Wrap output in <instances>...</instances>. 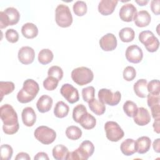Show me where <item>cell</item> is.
<instances>
[{"label": "cell", "instance_id": "cell-1", "mask_svg": "<svg viewBox=\"0 0 160 160\" xmlns=\"http://www.w3.org/2000/svg\"><path fill=\"white\" fill-rule=\"evenodd\" d=\"M0 117L3 122V132L6 134H14L19 128L18 114L12 106L3 104L0 108Z\"/></svg>", "mask_w": 160, "mask_h": 160}, {"label": "cell", "instance_id": "cell-2", "mask_svg": "<svg viewBox=\"0 0 160 160\" xmlns=\"http://www.w3.org/2000/svg\"><path fill=\"white\" fill-rule=\"evenodd\" d=\"M39 90L38 83L32 79H28L23 82L22 88L17 94V99L21 103H28L32 101Z\"/></svg>", "mask_w": 160, "mask_h": 160}, {"label": "cell", "instance_id": "cell-3", "mask_svg": "<svg viewBox=\"0 0 160 160\" xmlns=\"http://www.w3.org/2000/svg\"><path fill=\"white\" fill-rule=\"evenodd\" d=\"M94 151V144L88 140L82 141L79 148L72 152H69L67 160H87Z\"/></svg>", "mask_w": 160, "mask_h": 160}, {"label": "cell", "instance_id": "cell-4", "mask_svg": "<svg viewBox=\"0 0 160 160\" xmlns=\"http://www.w3.org/2000/svg\"><path fill=\"white\" fill-rule=\"evenodd\" d=\"M56 24L61 28L69 27L72 22V16L69 7L65 4H59L55 10Z\"/></svg>", "mask_w": 160, "mask_h": 160}, {"label": "cell", "instance_id": "cell-5", "mask_svg": "<svg viewBox=\"0 0 160 160\" xmlns=\"http://www.w3.org/2000/svg\"><path fill=\"white\" fill-rule=\"evenodd\" d=\"M72 81L79 86H84L90 83L94 78L92 71L86 67H79L71 72Z\"/></svg>", "mask_w": 160, "mask_h": 160}, {"label": "cell", "instance_id": "cell-6", "mask_svg": "<svg viewBox=\"0 0 160 160\" xmlns=\"http://www.w3.org/2000/svg\"><path fill=\"white\" fill-rule=\"evenodd\" d=\"M20 14L18 11L12 7L6 8L0 12V28L3 29L8 26L16 24L19 20Z\"/></svg>", "mask_w": 160, "mask_h": 160}, {"label": "cell", "instance_id": "cell-7", "mask_svg": "<svg viewBox=\"0 0 160 160\" xmlns=\"http://www.w3.org/2000/svg\"><path fill=\"white\" fill-rule=\"evenodd\" d=\"M34 135L35 138L43 144L52 143L56 138L55 131L46 126L38 127L34 132Z\"/></svg>", "mask_w": 160, "mask_h": 160}, {"label": "cell", "instance_id": "cell-8", "mask_svg": "<svg viewBox=\"0 0 160 160\" xmlns=\"http://www.w3.org/2000/svg\"><path fill=\"white\" fill-rule=\"evenodd\" d=\"M139 41L144 44L146 50L150 52H156L159 46V41L150 31H143L139 34Z\"/></svg>", "mask_w": 160, "mask_h": 160}, {"label": "cell", "instance_id": "cell-9", "mask_svg": "<svg viewBox=\"0 0 160 160\" xmlns=\"http://www.w3.org/2000/svg\"><path fill=\"white\" fill-rule=\"evenodd\" d=\"M98 96L99 101L111 106L118 104L121 99V94L119 91H117L115 92H112L111 90L106 88L101 89L98 92Z\"/></svg>", "mask_w": 160, "mask_h": 160}, {"label": "cell", "instance_id": "cell-10", "mask_svg": "<svg viewBox=\"0 0 160 160\" xmlns=\"http://www.w3.org/2000/svg\"><path fill=\"white\" fill-rule=\"evenodd\" d=\"M104 130L108 139L112 142H118L121 139L124 132L119 125L114 121H108L104 124Z\"/></svg>", "mask_w": 160, "mask_h": 160}, {"label": "cell", "instance_id": "cell-11", "mask_svg": "<svg viewBox=\"0 0 160 160\" xmlns=\"http://www.w3.org/2000/svg\"><path fill=\"white\" fill-rule=\"evenodd\" d=\"M61 94L71 104L78 102L79 99V96L78 89L70 84H64L60 89Z\"/></svg>", "mask_w": 160, "mask_h": 160}, {"label": "cell", "instance_id": "cell-12", "mask_svg": "<svg viewBox=\"0 0 160 160\" xmlns=\"http://www.w3.org/2000/svg\"><path fill=\"white\" fill-rule=\"evenodd\" d=\"M126 58L131 62L137 64L140 62L143 58V52L141 48L136 44L128 46L126 50Z\"/></svg>", "mask_w": 160, "mask_h": 160}, {"label": "cell", "instance_id": "cell-13", "mask_svg": "<svg viewBox=\"0 0 160 160\" xmlns=\"http://www.w3.org/2000/svg\"><path fill=\"white\" fill-rule=\"evenodd\" d=\"M18 57L22 64L26 65L31 64L35 58L34 50L29 46H23L19 49Z\"/></svg>", "mask_w": 160, "mask_h": 160}, {"label": "cell", "instance_id": "cell-14", "mask_svg": "<svg viewBox=\"0 0 160 160\" xmlns=\"http://www.w3.org/2000/svg\"><path fill=\"white\" fill-rule=\"evenodd\" d=\"M99 43L103 51H111L117 47V39L113 34L108 33L100 39Z\"/></svg>", "mask_w": 160, "mask_h": 160}, {"label": "cell", "instance_id": "cell-15", "mask_svg": "<svg viewBox=\"0 0 160 160\" xmlns=\"http://www.w3.org/2000/svg\"><path fill=\"white\" fill-rule=\"evenodd\" d=\"M136 12V8L132 4L128 3L121 8L119 15L122 21L131 22L133 20V18Z\"/></svg>", "mask_w": 160, "mask_h": 160}, {"label": "cell", "instance_id": "cell-16", "mask_svg": "<svg viewBox=\"0 0 160 160\" xmlns=\"http://www.w3.org/2000/svg\"><path fill=\"white\" fill-rule=\"evenodd\" d=\"M134 118V122L141 126L147 125L151 121V116L148 110L143 107L138 108Z\"/></svg>", "mask_w": 160, "mask_h": 160}, {"label": "cell", "instance_id": "cell-17", "mask_svg": "<svg viewBox=\"0 0 160 160\" xmlns=\"http://www.w3.org/2000/svg\"><path fill=\"white\" fill-rule=\"evenodd\" d=\"M118 1L116 0H102L98 5V11L104 16L112 14L116 7Z\"/></svg>", "mask_w": 160, "mask_h": 160}, {"label": "cell", "instance_id": "cell-18", "mask_svg": "<svg viewBox=\"0 0 160 160\" xmlns=\"http://www.w3.org/2000/svg\"><path fill=\"white\" fill-rule=\"evenodd\" d=\"M151 15L146 10H141L136 13L133 18L134 24L139 28L148 26L151 22Z\"/></svg>", "mask_w": 160, "mask_h": 160}, {"label": "cell", "instance_id": "cell-19", "mask_svg": "<svg viewBox=\"0 0 160 160\" xmlns=\"http://www.w3.org/2000/svg\"><path fill=\"white\" fill-rule=\"evenodd\" d=\"M23 124L28 127L32 126L36 121V114L31 107H26L23 109L21 114Z\"/></svg>", "mask_w": 160, "mask_h": 160}, {"label": "cell", "instance_id": "cell-20", "mask_svg": "<svg viewBox=\"0 0 160 160\" xmlns=\"http://www.w3.org/2000/svg\"><path fill=\"white\" fill-rule=\"evenodd\" d=\"M52 99L48 95L41 96L37 101L36 107L38 110L41 112L44 113L48 112L52 108Z\"/></svg>", "mask_w": 160, "mask_h": 160}, {"label": "cell", "instance_id": "cell-21", "mask_svg": "<svg viewBox=\"0 0 160 160\" xmlns=\"http://www.w3.org/2000/svg\"><path fill=\"white\" fill-rule=\"evenodd\" d=\"M136 152L139 154H144L147 152L151 145V140L148 136H141L135 141Z\"/></svg>", "mask_w": 160, "mask_h": 160}, {"label": "cell", "instance_id": "cell-22", "mask_svg": "<svg viewBox=\"0 0 160 160\" xmlns=\"http://www.w3.org/2000/svg\"><path fill=\"white\" fill-rule=\"evenodd\" d=\"M147 80L140 79L138 80L134 84L133 89L136 95L141 98H146L148 91L147 89Z\"/></svg>", "mask_w": 160, "mask_h": 160}, {"label": "cell", "instance_id": "cell-23", "mask_svg": "<svg viewBox=\"0 0 160 160\" xmlns=\"http://www.w3.org/2000/svg\"><path fill=\"white\" fill-rule=\"evenodd\" d=\"M120 149L121 152L125 156H131L136 152V142L132 139H126L121 144Z\"/></svg>", "mask_w": 160, "mask_h": 160}, {"label": "cell", "instance_id": "cell-24", "mask_svg": "<svg viewBox=\"0 0 160 160\" xmlns=\"http://www.w3.org/2000/svg\"><path fill=\"white\" fill-rule=\"evenodd\" d=\"M21 33L27 39H33L38 36V29L34 24L27 22L22 26Z\"/></svg>", "mask_w": 160, "mask_h": 160}, {"label": "cell", "instance_id": "cell-25", "mask_svg": "<svg viewBox=\"0 0 160 160\" xmlns=\"http://www.w3.org/2000/svg\"><path fill=\"white\" fill-rule=\"evenodd\" d=\"M52 156L56 160L67 159L69 154L68 149L62 144H58L52 149Z\"/></svg>", "mask_w": 160, "mask_h": 160}, {"label": "cell", "instance_id": "cell-26", "mask_svg": "<svg viewBox=\"0 0 160 160\" xmlns=\"http://www.w3.org/2000/svg\"><path fill=\"white\" fill-rule=\"evenodd\" d=\"M79 123L84 129H91L95 127L96 119L92 115L87 112L81 117Z\"/></svg>", "mask_w": 160, "mask_h": 160}, {"label": "cell", "instance_id": "cell-27", "mask_svg": "<svg viewBox=\"0 0 160 160\" xmlns=\"http://www.w3.org/2000/svg\"><path fill=\"white\" fill-rule=\"evenodd\" d=\"M69 111V108L67 104L62 101H58L54 108V114L58 118H63L66 117Z\"/></svg>", "mask_w": 160, "mask_h": 160}, {"label": "cell", "instance_id": "cell-28", "mask_svg": "<svg viewBox=\"0 0 160 160\" xmlns=\"http://www.w3.org/2000/svg\"><path fill=\"white\" fill-rule=\"evenodd\" d=\"M88 104L90 110L98 116L103 114L106 111V106L104 104L95 98L90 101Z\"/></svg>", "mask_w": 160, "mask_h": 160}, {"label": "cell", "instance_id": "cell-29", "mask_svg": "<svg viewBox=\"0 0 160 160\" xmlns=\"http://www.w3.org/2000/svg\"><path fill=\"white\" fill-rule=\"evenodd\" d=\"M119 36L121 41L124 42H129L134 39L135 32L131 28L126 27L119 31Z\"/></svg>", "mask_w": 160, "mask_h": 160}, {"label": "cell", "instance_id": "cell-30", "mask_svg": "<svg viewBox=\"0 0 160 160\" xmlns=\"http://www.w3.org/2000/svg\"><path fill=\"white\" fill-rule=\"evenodd\" d=\"M54 58L52 52L49 49H42L38 54V61L43 64L46 65L50 63Z\"/></svg>", "mask_w": 160, "mask_h": 160}, {"label": "cell", "instance_id": "cell-31", "mask_svg": "<svg viewBox=\"0 0 160 160\" xmlns=\"http://www.w3.org/2000/svg\"><path fill=\"white\" fill-rule=\"evenodd\" d=\"M66 135L71 140H78L82 136V131L78 126H70L66 129Z\"/></svg>", "mask_w": 160, "mask_h": 160}, {"label": "cell", "instance_id": "cell-32", "mask_svg": "<svg viewBox=\"0 0 160 160\" xmlns=\"http://www.w3.org/2000/svg\"><path fill=\"white\" fill-rule=\"evenodd\" d=\"M15 88L14 84L11 81H1L0 82V95L1 101H2L4 96L11 93Z\"/></svg>", "mask_w": 160, "mask_h": 160}, {"label": "cell", "instance_id": "cell-33", "mask_svg": "<svg viewBox=\"0 0 160 160\" xmlns=\"http://www.w3.org/2000/svg\"><path fill=\"white\" fill-rule=\"evenodd\" d=\"M123 110L128 117L133 118L137 112L138 106L133 101H127L123 105Z\"/></svg>", "mask_w": 160, "mask_h": 160}, {"label": "cell", "instance_id": "cell-34", "mask_svg": "<svg viewBox=\"0 0 160 160\" xmlns=\"http://www.w3.org/2000/svg\"><path fill=\"white\" fill-rule=\"evenodd\" d=\"M87 9L86 3L82 1H76L72 7L74 14L78 16H84L87 12Z\"/></svg>", "mask_w": 160, "mask_h": 160}, {"label": "cell", "instance_id": "cell-35", "mask_svg": "<svg viewBox=\"0 0 160 160\" xmlns=\"http://www.w3.org/2000/svg\"><path fill=\"white\" fill-rule=\"evenodd\" d=\"M87 112L86 108L82 104L75 106L72 111V118L74 121L79 123L81 117Z\"/></svg>", "mask_w": 160, "mask_h": 160}, {"label": "cell", "instance_id": "cell-36", "mask_svg": "<svg viewBox=\"0 0 160 160\" xmlns=\"http://www.w3.org/2000/svg\"><path fill=\"white\" fill-rule=\"evenodd\" d=\"M59 81L55 78L48 76L43 81V87L48 91L54 90L58 85Z\"/></svg>", "mask_w": 160, "mask_h": 160}, {"label": "cell", "instance_id": "cell-37", "mask_svg": "<svg viewBox=\"0 0 160 160\" xmlns=\"http://www.w3.org/2000/svg\"><path fill=\"white\" fill-rule=\"evenodd\" d=\"M48 76H51L57 79L59 81H61L63 77V71L59 66H52L49 68L48 71Z\"/></svg>", "mask_w": 160, "mask_h": 160}, {"label": "cell", "instance_id": "cell-38", "mask_svg": "<svg viewBox=\"0 0 160 160\" xmlns=\"http://www.w3.org/2000/svg\"><path fill=\"white\" fill-rule=\"evenodd\" d=\"M1 158L2 160H9L11 159L13 150L9 144H2L1 146Z\"/></svg>", "mask_w": 160, "mask_h": 160}, {"label": "cell", "instance_id": "cell-39", "mask_svg": "<svg viewBox=\"0 0 160 160\" xmlns=\"http://www.w3.org/2000/svg\"><path fill=\"white\" fill-rule=\"evenodd\" d=\"M95 89L93 86H88L82 90V96L84 101L89 102L94 98Z\"/></svg>", "mask_w": 160, "mask_h": 160}, {"label": "cell", "instance_id": "cell-40", "mask_svg": "<svg viewBox=\"0 0 160 160\" xmlns=\"http://www.w3.org/2000/svg\"><path fill=\"white\" fill-rule=\"evenodd\" d=\"M147 89L149 93L160 94V83L158 79H153L147 84Z\"/></svg>", "mask_w": 160, "mask_h": 160}, {"label": "cell", "instance_id": "cell-41", "mask_svg": "<svg viewBox=\"0 0 160 160\" xmlns=\"http://www.w3.org/2000/svg\"><path fill=\"white\" fill-rule=\"evenodd\" d=\"M123 78L127 81H132L136 76V71L132 66H127L123 71Z\"/></svg>", "mask_w": 160, "mask_h": 160}, {"label": "cell", "instance_id": "cell-42", "mask_svg": "<svg viewBox=\"0 0 160 160\" xmlns=\"http://www.w3.org/2000/svg\"><path fill=\"white\" fill-rule=\"evenodd\" d=\"M6 40L11 43H15L19 39V34L14 29H9L5 32Z\"/></svg>", "mask_w": 160, "mask_h": 160}, {"label": "cell", "instance_id": "cell-43", "mask_svg": "<svg viewBox=\"0 0 160 160\" xmlns=\"http://www.w3.org/2000/svg\"><path fill=\"white\" fill-rule=\"evenodd\" d=\"M146 97H147L148 106L149 108H151L154 105L159 104V101H160L159 94H154L148 93Z\"/></svg>", "mask_w": 160, "mask_h": 160}, {"label": "cell", "instance_id": "cell-44", "mask_svg": "<svg viewBox=\"0 0 160 160\" xmlns=\"http://www.w3.org/2000/svg\"><path fill=\"white\" fill-rule=\"evenodd\" d=\"M159 4V0H152L151 2V9L152 11V12L156 15H159L160 13Z\"/></svg>", "mask_w": 160, "mask_h": 160}, {"label": "cell", "instance_id": "cell-45", "mask_svg": "<svg viewBox=\"0 0 160 160\" xmlns=\"http://www.w3.org/2000/svg\"><path fill=\"white\" fill-rule=\"evenodd\" d=\"M151 114L154 119H160V106L159 104L151 107Z\"/></svg>", "mask_w": 160, "mask_h": 160}, {"label": "cell", "instance_id": "cell-46", "mask_svg": "<svg viewBox=\"0 0 160 160\" xmlns=\"http://www.w3.org/2000/svg\"><path fill=\"white\" fill-rule=\"evenodd\" d=\"M15 159L16 160H20V159H24V160H30L31 159V158L30 156H29V154L26 152H19L16 158H15Z\"/></svg>", "mask_w": 160, "mask_h": 160}, {"label": "cell", "instance_id": "cell-47", "mask_svg": "<svg viewBox=\"0 0 160 160\" xmlns=\"http://www.w3.org/2000/svg\"><path fill=\"white\" fill-rule=\"evenodd\" d=\"M34 159L37 160V159H47L49 160V157L48 154L44 152H39L36 154V155L34 156Z\"/></svg>", "mask_w": 160, "mask_h": 160}, {"label": "cell", "instance_id": "cell-48", "mask_svg": "<svg viewBox=\"0 0 160 160\" xmlns=\"http://www.w3.org/2000/svg\"><path fill=\"white\" fill-rule=\"evenodd\" d=\"M152 147L155 152L159 153L160 152V139H156L152 144Z\"/></svg>", "mask_w": 160, "mask_h": 160}, {"label": "cell", "instance_id": "cell-49", "mask_svg": "<svg viewBox=\"0 0 160 160\" xmlns=\"http://www.w3.org/2000/svg\"><path fill=\"white\" fill-rule=\"evenodd\" d=\"M159 121H160V119H154V123L152 124L153 128H154V131L159 134L160 132V128H159Z\"/></svg>", "mask_w": 160, "mask_h": 160}, {"label": "cell", "instance_id": "cell-50", "mask_svg": "<svg viewBox=\"0 0 160 160\" xmlns=\"http://www.w3.org/2000/svg\"><path fill=\"white\" fill-rule=\"evenodd\" d=\"M135 1H136V2L137 4H138L141 6H143L146 5L148 3V2H149V1H148V0H140V1L136 0Z\"/></svg>", "mask_w": 160, "mask_h": 160}]
</instances>
